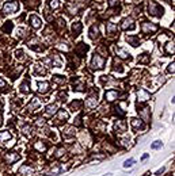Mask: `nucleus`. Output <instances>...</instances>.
<instances>
[{"label":"nucleus","instance_id":"obj_1","mask_svg":"<svg viewBox=\"0 0 175 176\" xmlns=\"http://www.w3.org/2000/svg\"><path fill=\"white\" fill-rule=\"evenodd\" d=\"M148 11L151 15H153V16H162L163 15V7H160L156 1H149Z\"/></svg>","mask_w":175,"mask_h":176},{"label":"nucleus","instance_id":"obj_2","mask_svg":"<svg viewBox=\"0 0 175 176\" xmlns=\"http://www.w3.org/2000/svg\"><path fill=\"white\" fill-rule=\"evenodd\" d=\"M105 62H106V60H105L102 56H99V54L95 53L94 57H92V61H91V66H92L94 69H102L105 66Z\"/></svg>","mask_w":175,"mask_h":176},{"label":"nucleus","instance_id":"obj_3","mask_svg":"<svg viewBox=\"0 0 175 176\" xmlns=\"http://www.w3.org/2000/svg\"><path fill=\"white\" fill-rule=\"evenodd\" d=\"M19 8V4L18 1H10V3H7V4L4 5V12L5 14H14L16 12Z\"/></svg>","mask_w":175,"mask_h":176},{"label":"nucleus","instance_id":"obj_4","mask_svg":"<svg viewBox=\"0 0 175 176\" xmlns=\"http://www.w3.org/2000/svg\"><path fill=\"white\" fill-rule=\"evenodd\" d=\"M121 29H124V30H133V29H135L133 19H130V18H125V19L121 22Z\"/></svg>","mask_w":175,"mask_h":176},{"label":"nucleus","instance_id":"obj_5","mask_svg":"<svg viewBox=\"0 0 175 176\" xmlns=\"http://www.w3.org/2000/svg\"><path fill=\"white\" fill-rule=\"evenodd\" d=\"M141 30H143L144 34H149V33H153V31H156L157 27L155 26V25H151V23H148V22H144L143 25H141Z\"/></svg>","mask_w":175,"mask_h":176},{"label":"nucleus","instance_id":"obj_6","mask_svg":"<svg viewBox=\"0 0 175 176\" xmlns=\"http://www.w3.org/2000/svg\"><path fill=\"white\" fill-rule=\"evenodd\" d=\"M96 103H98V95H94V96L88 98V99L85 100V107H88V108L95 107V106H96Z\"/></svg>","mask_w":175,"mask_h":176},{"label":"nucleus","instance_id":"obj_7","mask_svg":"<svg viewBox=\"0 0 175 176\" xmlns=\"http://www.w3.org/2000/svg\"><path fill=\"white\" fill-rule=\"evenodd\" d=\"M41 19L37 15H30V25H31L34 29H38V27H41Z\"/></svg>","mask_w":175,"mask_h":176},{"label":"nucleus","instance_id":"obj_8","mask_svg":"<svg viewBox=\"0 0 175 176\" xmlns=\"http://www.w3.org/2000/svg\"><path fill=\"white\" fill-rule=\"evenodd\" d=\"M33 169H31V167H27V165H22L21 167V169H19V173L21 175H23V176H31L33 175Z\"/></svg>","mask_w":175,"mask_h":176},{"label":"nucleus","instance_id":"obj_9","mask_svg":"<svg viewBox=\"0 0 175 176\" xmlns=\"http://www.w3.org/2000/svg\"><path fill=\"white\" fill-rule=\"evenodd\" d=\"M117 98H118V92H117L116 89H111V91H107V92H106V100L107 102L116 100Z\"/></svg>","mask_w":175,"mask_h":176},{"label":"nucleus","instance_id":"obj_10","mask_svg":"<svg viewBox=\"0 0 175 176\" xmlns=\"http://www.w3.org/2000/svg\"><path fill=\"white\" fill-rule=\"evenodd\" d=\"M5 160H7V163L12 164V163H15V161H18V160H19V154H16V153L5 154Z\"/></svg>","mask_w":175,"mask_h":176},{"label":"nucleus","instance_id":"obj_11","mask_svg":"<svg viewBox=\"0 0 175 176\" xmlns=\"http://www.w3.org/2000/svg\"><path fill=\"white\" fill-rule=\"evenodd\" d=\"M38 89L42 93L48 92L49 91V83H46V81H38Z\"/></svg>","mask_w":175,"mask_h":176},{"label":"nucleus","instance_id":"obj_12","mask_svg":"<svg viewBox=\"0 0 175 176\" xmlns=\"http://www.w3.org/2000/svg\"><path fill=\"white\" fill-rule=\"evenodd\" d=\"M137 96H139V100L145 102L149 99V93L147 91H144V89H140L139 92H137Z\"/></svg>","mask_w":175,"mask_h":176},{"label":"nucleus","instance_id":"obj_13","mask_svg":"<svg viewBox=\"0 0 175 176\" xmlns=\"http://www.w3.org/2000/svg\"><path fill=\"white\" fill-rule=\"evenodd\" d=\"M126 41H128V42H130V45H132V46H139V38H137V37H136V35H128V37H126Z\"/></svg>","mask_w":175,"mask_h":176},{"label":"nucleus","instance_id":"obj_14","mask_svg":"<svg viewBox=\"0 0 175 176\" xmlns=\"http://www.w3.org/2000/svg\"><path fill=\"white\" fill-rule=\"evenodd\" d=\"M72 31H73V35L76 37V35H79V33L81 31V23L80 22H75L73 25H72Z\"/></svg>","mask_w":175,"mask_h":176},{"label":"nucleus","instance_id":"obj_15","mask_svg":"<svg viewBox=\"0 0 175 176\" xmlns=\"http://www.w3.org/2000/svg\"><path fill=\"white\" fill-rule=\"evenodd\" d=\"M106 31H107V34H114L117 31V26L116 25H113V23H107V26H106Z\"/></svg>","mask_w":175,"mask_h":176},{"label":"nucleus","instance_id":"obj_16","mask_svg":"<svg viewBox=\"0 0 175 176\" xmlns=\"http://www.w3.org/2000/svg\"><path fill=\"white\" fill-rule=\"evenodd\" d=\"M10 138H11V134L8 132H0V142H4Z\"/></svg>","mask_w":175,"mask_h":176},{"label":"nucleus","instance_id":"obj_17","mask_svg":"<svg viewBox=\"0 0 175 176\" xmlns=\"http://www.w3.org/2000/svg\"><path fill=\"white\" fill-rule=\"evenodd\" d=\"M116 52H117V54H120V57L121 58H130L129 57V54L124 50V49H120V48H117L116 49Z\"/></svg>","mask_w":175,"mask_h":176},{"label":"nucleus","instance_id":"obj_18","mask_svg":"<svg viewBox=\"0 0 175 176\" xmlns=\"http://www.w3.org/2000/svg\"><path fill=\"white\" fill-rule=\"evenodd\" d=\"M57 107H58V104H50V106H48V107H46V113H48V114H53V113H56Z\"/></svg>","mask_w":175,"mask_h":176},{"label":"nucleus","instance_id":"obj_19","mask_svg":"<svg viewBox=\"0 0 175 176\" xmlns=\"http://www.w3.org/2000/svg\"><path fill=\"white\" fill-rule=\"evenodd\" d=\"M21 91H22L23 93H29V81H23L22 85H21Z\"/></svg>","mask_w":175,"mask_h":176},{"label":"nucleus","instance_id":"obj_20","mask_svg":"<svg viewBox=\"0 0 175 176\" xmlns=\"http://www.w3.org/2000/svg\"><path fill=\"white\" fill-rule=\"evenodd\" d=\"M132 126H133V128H136V129H139V128H141V126H143V123H141V121H139V119H136V118H133L132 119Z\"/></svg>","mask_w":175,"mask_h":176},{"label":"nucleus","instance_id":"obj_21","mask_svg":"<svg viewBox=\"0 0 175 176\" xmlns=\"http://www.w3.org/2000/svg\"><path fill=\"white\" fill-rule=\"evenodd\" d=\"M116 129L117 130H120V132H125L126 130V126H125V123L122 122V121H120V122H118V125H116Z\"/></svg>","mask_w":175,"mask_h":176},{"label":"nucleus","instance_id":"obj_22","mask_svg":"<svg viewBox=\"0 0 175 176\" xmlns=\"http://www.w3.org/2000/svg\"><path fill=\"white\" fill-rule=\"evenodd\" d=\"M96 35H98V27L94 25V26L91 27V30H90V37L91 38H95Z\"/></svg>","mask_w":175,"mask_h":176},{"label":"nucleus","instance_id":"obj_23","mask_svg":"<svg viewBox=\"0 0 175 176\" xmlns=\"http://www.w3.org/2000/svg\"><path fill=\"white\" fill-rule=\"evenodd\" d=\"M166 52H167V54H172V53H174V44H172V42H170V44H167Z\"/></svg>","mask_w":175,"mask_h":176},{"label":"nucleus","instance_id":"obj_24","mask_svg":"<svg viewBox=\"0 0 175 176\" xmlns=\"http://www.w3.org/2000/svg\"><path fill=\"white\" fill-rule=\"evenodd\" d=\"M12 26H14L12 22H7V23H5V26L3 27V31H5V33H8V31L12 30Z\"/></svg>","mask_w":175,"mask_h":176},{"label":"nucleus","instance_id":"obj_25","mask_svg":"<svg viewBox=\"0 0 175 176\" xmlns=\"http://www.w3.org/2000/svg\"><path fill=\"white\" fill-rule=\"evenodd\" d=\"M133 164H135V158H129V160H126L125 163H124V168H129Z\"/></svg>","mask_w":175,"mask_h":176},{"label":"nucleus","instance_id":"obj_26","mask_svg":"<svg viewBox=\"0 0 175 176\" xmlns=\"http://www.w3.org/2000/svg\"><path fill=\"white\" fill-rule=\"evenodd\" d=\"M48 3H49V5L52 8H57L58 5H60V1H58V0H49Z\"/></svg>","mask_w":175,"mask_h":176},{"label":"nucleus","instance_id":"obj_27","mask_svg":"<svg viewBox=\"0 0 175 176\" xmlns=\"http://www.w3.org/2000/svg\"><path fill=\"white\" fill-rule=\"evenodd\" d=\"M69 118V115H68V113H65V111H60L58 113V119H68Z\"/></svg>","mask_w":175,"mask_h":176},{"label":"nucleus","instance_id":"obj_28","mask_svg":"<svg viewBox=\"0 0 175 176\" xmlns=\"http://www.w3.org/2000/svg\"><path fill=\"white\" fill-rule=\"evenodd\" d=\"M139 61H140V62H148V61H149L148 54H141V56L139 57Z\"/></svg>","mask_w":175,"mask_h":176},{"label":"nucleus","instance_id":"obj_29","mask_svg":"<svg viewBox=\"0 0 175 176\" xmlns=\"http://www.w3.org/2000/svg\"><path fill=\"white\" fill-rule=\"evenodd\" d=\"M79 106H80V102H73V103L71 104V110L72 111H77Z\"/></svg>","mask_w":175,"mask_h":176},{"label":"nucleus","instance_id":"obj_30","mask_svg":"<svg viewBox=\"0 0 175 176\" xmlns=\"http://www.w3.org/2000/svg\"><path fill=\"white\" fill-rule=\"evenodd\" d=\"M160 146H162V142H160V141H155L152 145H151V148H152V149H159Z\"/></svg>","mask_w":175,"mask_h":176},{"label":"nucleus","instance_id":"obj_31","mask_svg":"<svg viewBox=\"0 0 175 176\" xmlns=\"http://www.w3.org/2000/svg\"><path fill=\"white\" fill-rule=\"evenodd\" d=\"M54 81H56V83H64V81H65V79H64V77H61V76H56V77H54Z\"/></svg>","mask_w":175,"mask_h":176},{"label":"nucleus","instance_id":"obj_32","mask_svg":"<svg viewBox=\"0 0 175 176\" xmlns=\"http://www.w3.org/2000/svg\"><path fill=\"white\" fill-rule=\"evenodd\" d=\"M65 132H67V133H65V137H71L72 134H73V129H72V128H68Z\"/></svg>","mask_w":175,"mask_h":176},{"label":"nucleus","instance_id":"obj_33","mask_svg":"<svg viewBox=\"0 0 175 176\" xmlns=\"http://www.w3.org/2000/svg\"><path fill=\"white\" fill-rule=\"evenodd\" d=\"M23 56H25L23 50H16V57H18V58H23Z\"/></svg>","mask_w":175,"mask_h":176},{"label":"nucleus","instance_id":"obj_34","mask_svg":"<svg viewBox=\"0 0 175 176\" xmlns=\"http://www.w3.org/2000/svg\"><path fill=\"white\" fill-rule=\"evenodd\" d=\"M36 148L37 149H40V150H45L46 149L45 145H40V144H36Z\"/></svg>","mask_w":175,"mask_h":176},{"label":"nucleus","instance_id":"obj_35","mask_svg":"<svg viewBox=\"0 0 175 176\" xmlns=\"http://www.w3.org/2000/svg\"><path fill=\"white\" fill-rule=\"evenodd\" d=\"M60 171H61L60 168H54V169H52V171H50V175H56V173H58Z\"/></svg>","mask_w":175,"mask_h":176},{"label":"nucleus","instance_id":"obj_36","mask_svg":"<svg viewBox=\"0 0 175 176\" xmlns=\"http://www.w3.org/2000/svg\"><path fill=\"white\" fill-rule=\"evenodd\" d=\"M168 72H170V73H174V62L168 65Z\"/></svg>","mask_w":175,"mask_h":176},{"label":"nucleus","instance_id":"obj_37","mask_svg":"<svg viewBox=\"0 0 175 176\" xmlns=\"http://www.w3.org/2000/svg\"><path fill=\"white\" fill-rule=\"evenodd\" d=\"M117 3H118V0H110V1H109V5H110V7H113V5H116Z\"/></svg>","mask_w":175,"mask_h":176},{"label":"nucleus","instance_id":"obj_38","mask_svg":"<svg viewBox=\"0 0 175 176\" xmlns=\"http://www.w3.org/2000/svg\"><path fill=\"white\" fill-rule=\"evenodd\" d=\"M3 87H5V81L0 79V88H3Z\"/></svg>","mask_w":175,"mask_h":176},{"label":"nucleus","instance_id":"obj_39","mask_svg":"<svg viewBox=\"0 0 175 176\" xmlns=\"http://www.w3.org/2000/svg\"><path fill=\"white\" fill-rule=\"evenodd\" d=\"M163 172H164V168H162V169H159V171L156 172V175H162Z\"/></svg>","mask_w":175,"mask_h":176},{"label":"nucleus","instance_id":"obj_40","mask_svg":"<svg viewBox=\"0 0 175 176\" xmlns=\"http://www.w3.org/2000/svg\"><path fill=\"white\" fill-rule=\"evenodd\" d=\"M63 152H64L63 149H60V150H58V153H57V157H60V156H61V154H63Z\"/></svg>","mask_w":175,"mask_h":176},{"label":"nucleus","instance_id":"obj_41","mask_svg":"<svg viewBox=\"0 0 175 176\" xmlns=\"http://www.w3.org/2000/svg\"><path fill=\"white\" fill-rule=\"evenodd\" d=\"M103 176H111V173H107V175H103Z\"/></svg>","mask_w":175,"mask_h":176},{"label":"nucleus","instance_id":"obj_42","mask_svg":"<svg viewBox=\"0 0 175 176\" xmlns=\"http://www.w3.org/2000/svg\"><path fill=\"white\" fill-rule=\"evenodd\" d=\"M0 125H1V118H0Z\"/></svg>","mask_w":175,"mask_h":176}]
</instances>
